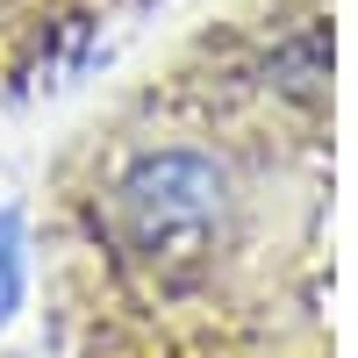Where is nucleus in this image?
I'll return each instance as SVG.
<instances>
[{
	"mask_svg": "<svg viewBox=\"0 0 358 358\" xmlns=\"http://www.w3.org/2000/svg\"><path fill=\"white\" fill-rule=\"evenodd\" d=\"M22 301V251H15V222H0V322Z\"/></svg>",
	"mask_w": 358,
	"mask_h": 358,
	"instance_id": "nucleus-1",
	"label": "nucleus"
}]
</instances>
